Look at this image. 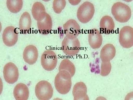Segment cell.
Listing matches in <instances>:
<instances>
[{"instance_id":"6da1fadb","label":"cell","mask_w":133,"mask_h":100,"mask_svg":"<svg viewBox=\"0 0 133 100\" xmlns=\"http://www.w3.org/2000/svg\"><path fill=\"white\" fill-rule=\"evenodd\" d=\"M71 76L68 72L61 70L55 77V86L58 92L65 95L69 92L71 89Z\"/></svg>"},{"instance_id":"7a4b0ae2","label":"cell","mask_w":133,"mask_h":100,"mask_svg":"<svg viewBox=\"0 0 133 100\" xmlns=\"http://www.w3.org/2000/svg\"><path fill=\"white\" fill-rule=\"evenodd\" d=\"M111 13L115 20L120 23L127 22L131 17V10L130 7L120 2L114 4L111 8Z\"/></svg>"},{"instance_id":"3957f363","label":"cell","mask_w":133,"mask_h":100,"mask_svg":"<svg viewBox=\"0 0 133 100\" xmlns=\"http://www.w3.org/2000/svg\"><path fill=\"white\" fill-rule=\"evenodd\" d=\"M95 12V9L92 3L90 2H84L78 8L77 18L81 23H88L94 16Z\"/></svg>"},{"instance_id":"277c9868","label":"cell","mask_w":133,"mask_h":100,"mask_svg":"<svg viewBox=\"0 0 133 100\" xmlns=\"http://www.w3.org/2000/svg\"><path fill=\"white\" fill-rule=\"evenodd\" d=\"M35 92L39 100H50L53 96V88L49 82L46 80H41L36 85Z\"/></svg>"},{"instance_id":"5b68a950","label":"cell","mask_w":133,"mask_h":100,"mask_svg":"<svg viewBox=\"0 0 133 100\" xmlns=\"http://www.w3.org/2000/svg\"><path fill=\"white\" fill-rule=\"evenodd\" d=\"M61 49L65 54L68 56H74L79 53L80 44L77 38L69 39L65 36L62 42Z\"/></svg>"},{"instance_id":"8992f818","label":"cell","mask_w":133,"mask_h":100,"mask_svg":"<svg viewBox=\"0 0 133 100\" xmlns=\"http://www.w3.org/2000/svg\"><path fill=\"white\" fill-rule=\"evenodd\" d=\"M57 56L52 50H45L41 56V65L46 71H51L54 70L57 65Z\"/></svg>"},{"instance_id":"52a82bcc","label":"cell","mask_w":133,"mask_h":100,"mask_svg":"<svg viewBox=\"0 0 133 100\" xmlns=\"http://www.w3.org/2000/svg\"><path fill=\"white\" fill-rule=\"evenodd\" d=\"M119 42L122 47L129 49L133 46V29L129 26L122 28L119 33Z\"/></svg>"},{"instance_id":"ba28073f","label":"cell","mask_w":133,"mask_h":100,"mask_svg":"<svg viewBox=\"0 0 133 100\" xmlns=\"http://www.w3.org/2000/svg\"><path fill=\"white\" fill-rule=\"evenodd\" d=\"M3 75L5 82L10 84L17 82L19 78V70L17 66L12 62H9L5 65Z\"/></svg>"},{"instance_id":"9c48e42d","label":"cell","mask_w":133,"mask_h":100,"mask_svg":"<svg viewBox=\"0 0 133 100\" xmlns=\"http://www.w3.org/2000/svg\"><path fill=\"white\" fill-rule=\"evenodd\" d=\"M64 34L66 38L74 39L77 38L80 33V27L76 20L70 19L63 25Z\"/></svg>"},{"instance_id":"30bf717a","label":"cell","mask_w":133,"mask_h":100,"mask_svg":"<svg viewBox=\"0 0 133 100\" xmlns=\"http://www.w3.org/2000/svg\"><path fill=\"white\" fill-rule=\"evenodd\" d=\"M18 33L15 28L9 26L5 28L2 34V39L4 44L8 47H12L18 41Z\"/></svg>"},{"instance_id":"8fae6325","label":"cell","mask_w":133,"mask_h":100,"mask_svg":"<svg viewBox=\"0 0 133 100\" xmlns=\"http://www.w3.org/2000/svg\"><path fill=\"white\" fill-rule=\"evenodd\" d=\"M23 56L26 63L30 65H32L35 64L38 59V49L33 45L28 46L24 50Z\"/></svg>"},{"instance_id":"7c38bea8","label":"cell","mask_w":133,"mask_h":100,"mask_svg":"<svg viewBox=\"0 0 133 100\" xmlns=\"http://www.w3.org/2000/svg\"><path fill=\"white\" fill-rule=\"evenodd\" d=\"M88 42L93 49H97L101 47L103 43V37L98 29H93L88 34Z\"/></svg>"},{"instance_id":"4fadbf2b","label":"cell","mask_w":133,"mask_h":100,"mask_svg":"<svg viewBox=\"0 0 133 100\" xmlns=\"http://www.w3.org/2000/svg\"><path fill=\"white\" fill-rule=\"evenodd\" d=\"M87 88L83 82H79L74 86L72 90L73 95L75 100H89L87 95Z\"/></svg>"},{"instance_id":"5bb4252c","label":"cell","mask_w":133,"mask_h":100,"mask_svg":"<svg viewBox=\"0 0 133 100\" xmlns=\"http://www.w3.org/2000/svg\"><path fill=\"white\" fill-rule=\"evenodd\" d=\"M115 55L116 49L115 46L112 44H107L102 49L100 58L102 62H109L115 58Z\"/></svg>"},{"instance_id":"9a60e30c","label":"cell","mask_w":133,"mask_h":100,"mask_svg":"<svg viewBox=\"0 0 133 100\" xmlns=\"http://www.w3.org/2000/svg\"><path fill=\"white\" fill-rule=\"evenodd\" d=\"M37 28L41 34L44 35L49 34L52 27V21L50 15L46 14L45 17L40 21H37Z\"/></svg>"},{"instance_id":"2e32d148","label":"cell","mask_w":133,"mask_h":100,"mask_svg":"<svg viewBox=\"0 0 133 100\" xmlns=\"http://www.w3.org/2000/svg\"><path fill=\"white\" fill-rule=\"evenodd\" d=\"M99 26L102 33L109 34L114 30L115 24L111 17L105 16L100 20Z\"/></svg>"},{"instance_id":"e0dca14e","label":"cell","mask_w":133,"mask_h":100,"mask_svg":"<svg viewBox=\"0 0 133 100\" xmlns=\"http://www.w3.org/2000/svg\"><path fill=\"white\" fill-rule=\"evenodd\" d=\"M14 95L16 100H28L29 96V88L24 84H18L14 89Z\"/></svg>"},{"instance_id":"ac0fdd59","label":"cell","mask_w":133,"mask_h":100,"mask_svg":"<svg viewBox=\"0 0 133 100\" xmlns=\"http://www.w3.org/2000/svg\"><path fill=\"white\" fill-rule=\"evenodd\" d=\"M32 20L29 12H25L22 14L19 21V29L21 33L27 34L30 30Z\"/></svg>"},{"instance_id":"d6986e66","label":"cell","mask_w":133,"mask_h":100,"mask_svg":"<svg viewBox=\"0 0 133 100\" xmlns=\"http://www.w3.org/2000/svg\"><path fill=\"white\" fill-rule=\"evenodd\" d=\"M32 13L33 18L37 21H40L44 19L46 15L45 8L42 3L36 2L33 4L32 9Z\"/></svg>"},{"instance_id":"ffe728a7","label":"cell","mask_w":133,"mask_h":100,"mask_svg":"<svg viewBox=\"0 0 133 100\" xmlns=\"http://www.w3.org/2000/svg\"><path fill=\"white\" fill-rule=\"evenodd\" d=\"M59 70H66L71 75V77L74 76L76 73V67L74 64L68 59H64L61 61L59 66Z\"/></svg>"},{"instance_id":"44dd1931","label":"cell","mask_w":133,"mask_h":100,"mask_svg":"<svg viewBox=\"0 0 133 100\" xmlns=\"http://www.w3.org/2000/svg\"><path fill=\"white\" fill-rule=\"evenodd\" d=\"M23 2L22 0H8L6 5L10 12L17 14L21 10L23 7Z\"/></svg>"},{"instance_id":"7402d4cb","label":"cell","mask_w":133,"mask_h":100,"mask_svg":"<svg viewBox=\"0 0 133 100\" xmlns=\"http://www.w3.org/2000/svg\"><path fill=\"white\" fill-rule=\"evenodd\" d=\"M66 5V2L65 0H55L53 2V10L56 14H60Z\"/></svg>"},{"instance_id":"603a6c76","label":"cell","mask_w":133,"mask_h":100,"mask_svg":"<svg viewBox=\"0 0 133 100\" xmlns=\"http://www.w3.org/2000/svg\"><path fill=\"white\" fill-rule=\"evenodd\" d=\"M111 68L112 66L110 61L107 62H102L100 74L103 77L108 76L110 73Z\"/></svg>"}]
</instances>
